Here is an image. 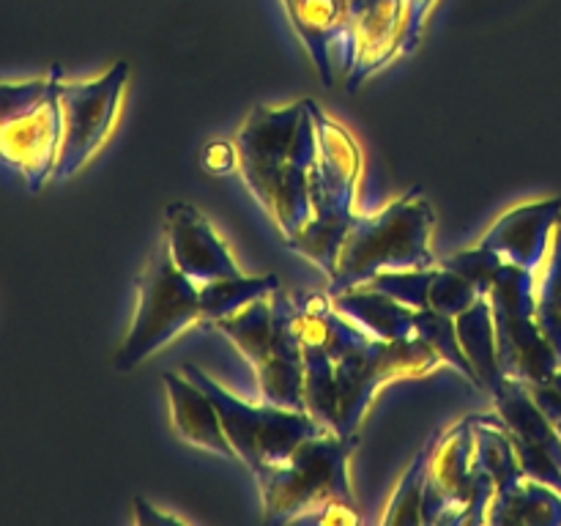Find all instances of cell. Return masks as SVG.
Instances as JSON below:
<instances>
[{
    "mask_svg": "<svg viewBox=\"0 0 561 526\" xmlns=\"http://www.w3.org/2000/svg\"><path fill=\"white\" fill-rule=\"evenodd\" d=\"M283 288L277 274H263V277H247V274H236V277L214 279L197 288L201 294V321L214 323L225 316H233L241 307L250 301L272 296L274 290Z\"/></svg>",
    "mask_w": 561,
    "mask_h": 526,
    "instance_id": "ffe728a7",
    "label": "cell"
},
{
    "mask_svg": "<svg viewBox=\"0 0 561 526\" xmlns=\"http://www.w3.org/2000/svg\"><path fill=\"white\" fill-rule=\"evenodd\" d=\"M162 381L164 389H168L170 416H173L175 433L186 444H195V447L222 455L228 460H239L236 458V449L230 447L228 433H225L214 400L192 378H186L184 373L170 370L164 373Z\"/></svg>",
    "mask_w": 561,
    "mask_h": 526,
    "instance_id": "5bb4252c",
    "label": "cell"
},
{
    "mask_svg": "<svg viewBox=\"0 0 561 526\" xmlns=\"http://www.w3.org/2000/svg\"><path fill=\"white\" fill-rule=\"evenodd\" d=\"M496 496L491 477L474 464L471 414L438 433L422 493V524H485Z\"/></svg>",
    "mask_w": 561,
    "mask_h": 526,
    "instance_id": "ba28073f",
    "label": "cell"
},
{
    "mask_svg": "<svg viewBox=\"0 0 561 526\" xmlns=\"http://www.w3.org/2000/svg\"><path fill=\"white\" fill-rule=\"evenodd\" d=\"M561 219V197L526 203V206L510 208L496 219L485 236L480 239L482 247L499 252L507 263L529 272H540L551 250L553 233Z\"/></svg>",
    "mask_w": 561,
    "mask_h": 526,
    "instance_id": "4fadbf2b",
    "label": "cell"
},
{
    "mask_svg": "<svg viewBox=\"0 0 561 526\" xmlns=\"http://www.w3.org/2000/svg\"><path fill=\"white\" fill-rule=\"evenodd\" d=\"M559 230H561V219H559Z\"/></svg>",
    "mask_w": 561,
    "mask_h": 526,
    "instance_id": "f546056e",
    "label": "cell"
},
{
    "mask_svg": "<svg viewBox=\"0 0 561 526\" xmlns=\"http://www.w3.org/2000/svg\"><path fill=\"white\" fill-rule=\"evenodd\" d=\"M433 225L436 214L420 192L398 197L373 217H356L345 233L327 294L337 296L365 285L378 272L438 266L431 250Z\"/></svg>",
    "mask_w": 561,
    "mask_h": 526,
    "instance_id": "277c9868",
    "label": "cell"
},
{
    "mask_svg": "<svg viewBox=\"0 0 561 526\" xmlns=\"http://www.w3.org/2000/svg\"><path fill=\"white\" fill-rule=\"evenodd\" d=\"M438 433H431L427 442L422 444V449L416 453L414 464L405 469V474L400 477L398 488H394L392 499L387 504V513H383L381 524H405L416 526L422 524V493H425V477H427V464H431V453L436 447Z\"/></svg>",
    "mask_w": 561,
    "mask_h": 526,
    "instance_id": "603a6c76",
    "label": "cell"
},
{
    "mask_svg": "<svg viewBox=\"0 0 561 526\" xmlns=\"http://www.w3.org/2000/svg\"><path fill=\"white\" fill-rule=\"evenodd\" d=\"M535 283V272L504 261L488 294L496 329L499 365L504 376L524 384L548 381L561 367L537 323Z\"/></svg>",
    "mask_w": 561,
    "mask_h": 526,
    "instance_id": "9c48e42d",
    "label": "cell"
},
{
    "mask_svg": "<svg viewBox=\"0 0 561 526\" xmlns=\"http://www.w3.org/2000/svg\"><path fill=\"white\" fill-rule=\"evenodd\" d=\"M477 299H480V294H477L469 279H463L453 268L436 266V274H433L431 283V310L458 318Z\"/></svg>",
    "mask_w": 561,
    "mask_h": 526,
    "instance_id": "484cf974",
    "label": "cell"
},
{
    "mask_svg": "<svg viewBox=\"0 0 561 526\" xmlns=\"http://www.w3.org/2000/svg\"><path fill=\"white\" fill-rule=\"evenodd\" d=\"M129 64L118 60L88 82H60V148L53 179L66 181L102 148L118 118Z\"/></svg>",
    "mask_w": 561,
    "mask_h": 526,
    "instance_id": "8fae6325",
    "label": "cell"
},
{
    "mask_svg": "<svg viewBox=\"0 0 561 526\" xmlns=\"http://www.w3.org/2000/svg\"><path fill=\"white\" fill-rule=\"evenodd\" d=\"M414 334L422 340V343H427L433 351H436L438 359L447 362L453 370H458L466 381L474 384V387L480 389V378H477L469 356H466L463 348H460L458 327H455L453 316H444V312L431 310V307H425V310H414Z\"/></svg>",
    "mask_w": 561,
    "mask_h": 526,
    "instance_id": "7402d4cb",
    "label": "cell"
},
{
    "mask_svg": "<svg viewBox=\"0 0 561 526\" xmlns=\"http://www.w3.org/2000/svg\"><path fill=\"white\" fill-rule=\"evenodd\" d=\"M438 266L453 268V272H458L460 277L469 279V283L474 285L477 294L488 296L491 294L499 268L504 266V258L499 255V252L488 250V247L477 244L471 247V250H460L455 252V255L444 258V261H438Z\"/></svg>",
    "mask_w": 561,
    "mask_h": 526,
    "instance_id": "d4e9b609",
    "label": "cell"
},
{
    "mask_svg": "<svg viewBox=\"0 0 561 526\" xmlns=\"http://www.w3.org/2000/svg\"><path fill=\"white\" fill-rule=\"evenodd\" d=\"M485 524L561 526V493L546 482L524 477L513 491L493 496Z\"/></svg>",
    "mask_w": 561,
    "mask_h": 526,
    "instance_id": "ac0fdd59",
    "label": "cell"
},
{
    "mask_svg": "<svg viewBox=\"0 0 561 526\" xmlns=\"http://www.w3.org/2000/svg\"><path fill=\"white\" fill-rule=\"evenodd\" d=\"M471 427H474V464L485 471L496 485V493H507L524 480V469L518 464V453L513 447L507 425L493 414H471Z\"/></svg>",
    "mask_w": 561,
    "mask_h": 526,
    "instance_id": "e0dca14e",
    "label": "cell"
},
{
    "mask_svg": "<svg viewBox=\"0 0 561 526\" xmlns=\"http://www.w3.org/2000/svg\"><path fill=\"white\" fill-rule=\"evenodd\" d=\"M436 266L433 268H398V272H378L367 279L365 285L383 290L392 299L403 301L411 310H425L431 307V283Z\"/></svg>",
    "mask_w": 561,
    "mask_h": 526,
    "instance_id": "cb8c5ba5",
    "label": "cell"
},
{
    "mask_svg": "<svg viewBox=\"0 0 561 526\" xmlns=\"http://www.w3.org/2000/svg\"><path fill=\"white\" fill-rule=\"evenodd\" d=\"M164 241L175 266L201 288L214 279L241 274L228 244L206 217L190 203H170L164 211Z\"/></svg>",
    "mask_w": 561,
    "mask_h": 526,
    "instance_id": "7c38bea8",
    "label": "cell"
},
{
    "mask_svg": "<svg viewBox=\"0 0 561 526\" xmlns=\"http://www.w3.org/2000/svg\"><path fill=\"white\" fill-rule=\"evenodd\" d=\"M540 268H542L540 277L535 274L537 277L535 316L561 365V230L559 228L557 233H553L551 250H548L546 263H542Z\"/></svg>",
    "mask_w": 561,
    "mask_h": 526,
    "instance_id": "44dd1931",
    "label": "cell"
},
{
    "mask_svg": "<svg viewBox=\"0 0 561 526\" xmlns=\"http://www.w3.org/2000/svg\"><path fill=\"white\" fill-rule=\"evenodd\" d=\"M135 521L140 526H146V524H184V521L175 518V515H164V513H159V510H153L151 504H148L146 499H140V496L135 499Z\"/></svg>",
    "mask_w": 561,
    "mask_h": 526,
    "instance_id": "f1b7e54d",
    "label": "cell"
},
{
    "mask_svg": "<svg viewBox=\"0 0 561 526\" xmlns=\"http://www.w3.org/2000/svg\"><path fill=\"white\" fill-rule=\"evenodd\" d=\"M458 327V340L463 354L469 356L471 367H474L480 387L496 389L502 384L504 373L499 365V348H496V329H493V312L488 296H480L469 310L460 312L455 318Z\"/></svg>",
    "mask_w": 561,
    "mask_h": 526,
    "instance_id": "d6986e66",
    "label": "cell"
},
{
    "mask_svg": "<svg viewBox=\"0 0 561 526\" xmlns=\"http://www.w3.org/2000/svg\"><path fill=\"white\" fill-rule=\"evenodd\" d=\"M535 398V403L540 405V411L546 414V420L551 422L553 431L561 436V395L553 389L551 381H537V384H526Z\"/></svg>",
    "mask_w": 561,
    "mask_h": 526,
    "instance_id": "83f0119b",
    "label": "cell"
},
{
    "mask_svg": "<svg viewBox=\"0 0 561 526\" xmlns=\"http://www.w3.org/2000/svg\"><path fill=\"white\" fill-rule=\"evenodd\" d=\"M334 310L378 340L414 338V310L370 285H356L332 296Z\"/></svg>",
    "mask_w": 561,
    "mask_h": 526,
    "instance_id": "9a60e30c",
    "label": "cell"
},
{
    "mask_svg": "<svg viewBox=\"0 0 561 526\" xmlns=\"http://www.w3.org/2000/svg\"><path fill=\"white\" fill-rule=\"evenodd\" d=\"M60 66L25 82H0V162L36 195L53 179L60 148Z\"/></svg>",
    "mask_w": 561,
    "mask_h": 526,
    "instance_id": "5b68a950",
    "label": "cell"
},
{
    "mask_svg": "<svg viewBox=\"0 0 561 526\" xmlns=\"http://www.w3.org/2000/svg\"><path fill=\"white\" fill-rule=\"evenodd\" d=\"M285 5L321 80L334 85L337 71L332 64V42L343 22L345 3L343 0H285Z\"/></svg>",
    "mask_w": 561,
    "mask_h": 526,
    "instance_id": "2e32d148",
    "label": "cell"
},
{
    "mask_svg": "<svg viewBox=\"0 0 561 526\" xmlns=\"http://www.w3.org/2000/svg\"><path fill=\"white\" fill-rule=\"evenodd\" d=\"M359 438L327 431L305 438L288 460L255 474L266 504L268 524L318 521V524H356L348 460Z\"/></svg>",
    "mask_w": 561,
    "mask_h": 526,
    "instance_id": "7a4b0ae2",
    "label": "cell"
},
{
    "mask_svg": "<svg viewBox=\"0 0 561 526\" xmlns=\"http://www.w3.org/2000/svg\"><path fill=\"white\" fill-rule=\"evenodd\" d=\"M442 365L436 351L420 338L405 340H362L356 348L334 362V387H337V425L334 433L354 436L362 425L367 405L378 389L394 378L427 376Z\"/></svg>",
    "mask_w": 561,
    "mask_h": 526,
    "instance_id": "30bf717a",
    "label": "cell"
},
{
    "mask_svg": "<svg viewBox=\"0 0 561 526\" xmlns=\"http://www.w3.org/2000/svg\"><path fill=\"white\" fill-rule=\"evenodd\" d=\"M201 162L208 173L214 175H222L230 173V170L239 164V153H236V142H211V146L203 148L201 153Z\"/></svg>",
    "mask_w": 561,
    "mask_h": 526,
    "instance_id": "4316f807",
    "label": "cell"
},
{
    "mask_svg": "<svg viewBox=\"0 0 561 526\" xmlns=\"http://www.w3.org/2000/svg\"><path fill=\"white\" fill-rule=\"evenodd\" d=\"M233 142L244 184L285 239H294L310 219L307 181L318 153L307 99L283 110L252 107Z\"/></svg>",
    "mask_w": 561,
    "mask_h": 526,
    "instance_id": "6da1fadb",
    "label": "cell"
},
{
    "mask_svg": "<svg viewBox=\"0 0 561 526\" xmlns=\"http://www.w3.org/2000/svg\"><path fill=\"white\" fill-rule=\"evenodd\" d=\"M181 373L186 378H192L214 400L225 433H228L230 447L236 449V458L252 474H257L261 469H268V466L283 464V460H288L294 455V449L305 438L321 436V433L329 431L310 411L283 409V405L272 403H244V400H239L228 389L219 387L214 378H208L195 365H184Z\"/></svg>",
    "mask_w": 561,
    "mask_h": 526,
    "instance_id": "52a82bcc",
    "label": "cell"
},
{
    "mask_svg": "<svg viewBox=\"0 0 561 526\" xmlns=\"http://www.w3.org/2000/svg\"><path fill=\"white\" fill-rule=\"evenodd\" d=\"M197 321H201L197 285L175 266L168 241H162L137 277L135 321L115 354V370H135Z\"/></svg>",
    "mask_w": 561,
    "mask_h": 526,
    "instance_id": "8992f818",
    "label": "cell"
},
{
    "mask_svg": "<svg viewBox=\"0 0 561 526\" xmlns=\"http://www.w3.org/2000/svg\"><path fill=\"white\" fill-rule=\"evenodd\" d=\"M307 107L318 135V153L307 181L310 219L294 239H285V247L332 277L345 233L356 219L354 197L362 179V148L354 135L329 118L312 99H307Z\"/></svg>",
    "mask_w": 561,
    "mask_h": 526,
    "instance_id": "3957f363",
    "label": "cell"
}]
</instances>
